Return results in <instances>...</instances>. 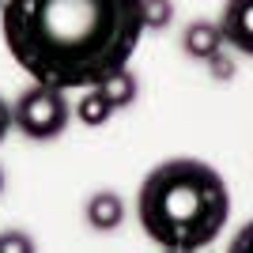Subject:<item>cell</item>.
I'll use <instances>...</instances> for the list:
<instances>
[{"label":"cell","mask_w":253,"mask_h":253,"mask_svg":"<svg viewBox=\"0 0 253 253\" xmlns=\"http://www.w3.org/2000/svg\"><path fill=\"white\" fill-rule=\"evenodd\" d=\"M8 128H11V106L0 98V144H4V136H8Z\"/></svg>","instance_id":"obj_13"},{"label":"cell","mask_w":253,"mask_h":253,"mask_svg":"<svg viewBox=\"0 0 253 253\" xmlns=\"http://www.w3.org/2000/svg\"><path fill=\"white\" fill-rule=\"evenodd\" d=\"M231 250H234V253H242V250H253V223H246V227H242V234H238V238L231 242Z\"/></svg>","instance_id":"obj_11"},{"label":"cell","mask_w":253,"mask_h":253,"mask_svg":"<svg viewBox=\"0 0 253 253\" xmlns=\"http://www.w3.org/2000/svg\"><path fill=\"white\" fill-rule=\"evenodd\" d=\"M211 76H219V80H227V76H234V64L227 61V57H223V53H215V57H211Z\"/></svg>","instance_id":"obj_10"},{"label":"cell","mask_w":253,"mask_h":253,"mask_svg":"<svg viewBox=\"0 0 253 253\" xmlns=\"http://www.w3.org/2000/svg\"><path fill=\"white\" fill-rule=\"evenodd\" d=\"M181 49L185 57L193 61H211L215 53H223V31L219 23H208V19H197L181 31Z\"/></svg>","instance_id":"obj_6"},{"label":"cell","mask_w":253,"mask_h":253,"mask_svg":"<svg viewBox=\"0 0 253 253\" xmlns=\"http://www.w3.org/2000/svg\"><path fill=\"white\" fill-rule=\"evenodd\" d=\"M219 31L234 53L253 57V0H227L219 15Z\"/></svg>","instance_id":"obj_4"},{"label":"cell","mask_w":253,"mask_h":253,"mask_svg":"<svg viewBox=\"0 0 253 253\" xmlns=\"http://www.w3.org/2000/svg\"><path fill=\"white\" fill-rule=\"evenodd\" d=\"M140 227L163 250H204L223 234L231 193L215 167L201 159H167L140 185Z\"/></svg>","instance_id":"obj_2"},{"label":"cell","mask_w":253,"mask_h":253,"mask_svg":"<svg viewBox=\"0 0 253 253\" xmlns=\"http://www.w3.org/2000/svg\"><path fill=\"white\" fill-rule=\"evenodd\" d=\"M170 19H174L170 0H144V23L148 27H170Z\"/></svg>","instance_id":"obj_9"},{"label":"cell","mask_w":253,"mask_h":253,"mask_svg":"<svg viewBox=\"0 0 253 253\" xmlns=\"http://www.w3.org/2000/svg\"><path fill=\"white\" fill-rule=\"evenodd\" d=\"M114 110H117V106L106 98L102 87H84V98L76 102V117H80L84 125H91V128L106 125V121L114 117Z\"/></svg>","instance_id":"obj_7"},{"label":"cell","mask_w":253,"mask_h":253,"mask_svg":"<svg viewBox=\"0 0 253 253\" xmlns=\"http://www.w3.org/2000/svg\"><path fill=\"white\" fill-rule=\"evenodd\" d=\"M31 238H23V234L19 231H15V234H11V238H0V250H31Z\"/></svg>","instance_id":"obj_12"},{"label":"cell","mask_w":253,"mask_h":253,"mask_svg":"<svg viewBox=\"0 0 253 253\" xmlns=\"http://www.w3.org/2000/svg\"><path fill=\"white\" fill-rule=\"evenodd\" d=\"M0 189H4V170H0Z\"/></svg>","instance_id":"obj_14"},{"label":"cell","mask_w":253,"mask_h":253,"mask_svg":"<svg viewBox=\"0 0 253 253\" xmlns=\"http://www.w3.org/2000/svg\"><path fill=\"white\" fill-rule=\"evenodd\" d=\"M0 4H4V0H0Z\"/></svg>","instance_id":"obj_15"},{"label":"cell","mask_w":253,"mask_h":253,"mask_svg":"<svg viewBox=\"0 0 253 253\" xmlns=\"http://www.w3.org/2000/svg\"><path fill=\"white\" fill-rule=\"evenodd\" d=\"M84 215H87V227L98 234H110L125 223V201L117 197L114 189H102V193H91V201L84 204Z\"/></svg>","instance_id":"obj_5"},{"label":"cell","mask_w":253,"mask_h":253,"mask_svg":"<svg viewBox=\"0 0 253 253\" xmlns=\"http://www.w3.org/2000/svg\"><path fill=\"white\" fill-rule=\"evenodd\" d=\"M68 121H72V106H68L64 91L53 84H34L11 106V125L19 128L27 140H34V144L57 140L68 128Z\"/></svg>","instance_id":"obj_3"},{"label":"cell","mask_w":253,"mask_h":253,"mask_svg":"<svg viewBox=\"0 0 253 253\" xmlns=\"http://www.w3.org/2000/svg\"><path fill=\"white\" fill-rule=\"evenodd\" d=\"M0 31L34 84L72 91L125 68L148 23L144 0H4Z\"/></svg>","instance_id":"obj_1"},{"label":"cell","mask_w":253,"mask_h":253,"mask_svg":"<svg viewBox=\"0 0 253 253\" xmlns=\"http://www.w3.org/2000/svg\"><path fill=\"white\" fill-rule=\"evenodd\" d=\"M106 91V98L117 106V110H125V106H132L136 102V95H140V84H136V76L128 72V64L125 68H117L114 76H106L102 84H98Z\"/></svg>","instance_id":"obj_8"}]
</instances>
